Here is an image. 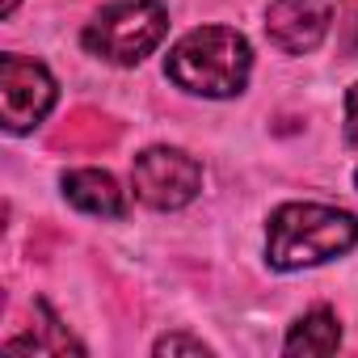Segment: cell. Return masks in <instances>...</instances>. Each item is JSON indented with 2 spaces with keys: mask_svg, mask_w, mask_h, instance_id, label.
<instances>
[{
  "mask_svg": "<svg viewBox=\"0 0 358 358\" xmlns=\"http://www.w3.org/2000/svg\"><path fill=\"white\" fill-rule=\"evenodd\" d=\"M341 345V324H337V316L329 312V308H316V312H308L295 329H291V337H287V354H333Z\"/></svg>",
  "mask_w": 358,
  "mask_h": 358,
  "instance_id": "cell-9",
  "label": "cell"
},
{
  "mask_svg": "<svg viewBox=\"0 0 358 358\" xmlns=\"http://www.w3.org/2000/svg\"><path fill=\"white\" fill-rule=\"evenodd\" d=\"M249 68H253V51H249L245 34H236L228 26L190 30L164 64L173 85H182L186 93H203V97L241 93L249 80Z\"/></svg>",
  "mask_w": 358,
  "mask_h": 358,
  "instance_id": "cell-2",
  "label": "cell"
},
{
  "mask_svg": "<svg viewBox=\"0 0 358 358\" xmlns=\"http://www.w3.org/2000/svg\"><path fill=\"white\" fill-rule=\"evenodd\" d=\"M156 354H211L199 337H182V333H173V337H160L156 341Z\"/></svg>",
  "mask_w": 358,
  "mask_h": 358,
  "instance_id": "cell-10",
  "label": "cell"
},
{
  "mask_svg": "<svg viewBox=\"0 0 358 358\" xmlns=\"http://www.w3.org/2000/svg\"><path fill=\"white\" fill-rule=\"evenodd\" d=\"M13 5H17V0H5V13H13Z\"/></svg>",
  "mask_w": 358,
  "mask_h": 358,
  "instance_id": "cell-13",
  "label": "cell"
},
{
  "mask_svg": "<svg viewBox=\"0 0 358 358\" xmlns=\"http://www.w3.org/2000/svg\"><path fill=\"white\" fill-rule=\"evenodd\" d=\"M329 30V0H274L266 13V34L287 55L312 51Z\"/></svg>",
  "mask_w": 358,
  "mask_h": 358,
  "instance_id": "cell-6",
  "label": "cell"
},
{
  "mask_svg": "<svg viewBox=\"0 0 358 358\" xmlns=\"http://www.w3.org/2000/svg\"><path fill=\"white\" fill-rule=\"evenodd\" d=\"M345 143L358 148V85H350L345 93Z\"/></svg>",
  "mask_w": 358,
  "mask_h": 358,
  "instance_id": "cell-12",
  "label": "cell"
},
{
  "mask_svg": "<svg viewBox=\"0 0 358 358\" xmlns=\"http://www.w3.org/2000/svg\"><path fill=\"white\" fill-rule=\"evenodd\" d=\"M341 51L350 59H358V9H350L345 22H341Z\"/></svg>",
  "mask_w": 358,
  "mask_h": 358,
  "instance_id": "cell-11",
  "label": "cell"
},
{
  "mask_svg": "<svg viewBox=\"0 0 358 358\" xmlns=\"http://www.w3.org/2000/svg\"><path fill=\"white\" fill-rule=\"evenodd\" d=\"M118 139V122L106 118L101 110H72L55 131H51V148L55 152H101Z\"/></svg>",
  "mask_w": 358,
  "mask_h": 358,
  "instance_id": "cell-8",
  "label": "cell"
},
{
  "mask_svg": "<svg viewBox=\"0 0 358 358\" xmlns=\"http://www.w3.org/2000/svg\"><path fill=\"white\" fill-rule=\"evenodd\" d=\"M354 182H358V173H354Z\"/></svg>",
  "mask_w": 358,
  "mask_h": 358,
  "instance_id": "cell-14",
  "label": "cell"
},
{
  "mask_svg": "<svg viewBox=\"0 0 358 358\" xmlns=\"http://www.w3.org/2000/svg\"><path fill=\"white\" fill-rule=\"evenodd\" d=\"M131 182H135V194L156 207V211H177L186 207L199 186H203V169L194 156L177 152V148H148L135 156L131 164Z\"/></svg>",
  "mask_w": 358,
  "mask_h": 358,
  "instance_id": "cell-4",
  "label": "cell"
},
{
  "mask_svg": "<svg viewBox=\"0 0 358 358\" xmlns=\"http://www.w3.org/2000/svg\"><path fill=\"white\" fill-rule=\"evenodd\" d=\"M169 30V13L156 0H127V5H110L101 9L89 30H85V47L110 64H139L152 47H160Z\"/></svg>",
  "mask_w": 358,
  "mask_h": 358,
  "instance_id": "cell-3",
  "label": "cell"
},
{
  "mask_svg": "<svg viewBox=\"0 0 358 358\" xmlns=\"http://www.w3.org/2000/svg\"><path fill=\"white\" fill-rule=\"evenodd\" d=\"M64 194H68L72 207H80L89 215H110V220L127 215V194L101 169H72V173H64Z\"/></svg>",
  "mask_w": 358,
  "mask_h": 358,
  "instance_id": "cell-7",
  "label": "cell"
},
{
  "mask_svg": "<svg viewBox=\"0 0 358 358\" xmlns=\"http://www.w3.org/2000/svg\"><path fill=\"white\" fill-rule=\"evenodd\" d=\"M51 106H55V80L43 64L22 55L0 59V110H5L9 131H30L34 122L47 118Z\"/></svg>",
  "mask_w": 358,
  "mask_h": 358,
  "instance_id": "cell-5",
  "label": "cell"
},
{
  "mask_svg": "<svg viewBox=\"0 0 358 358\" xmlns=\"http://www.w3.org/2000/svg\"><path fill=\"white\" fill-rule=\"evenodd\" d=\"M358 245V220L320 203H287L270 215L266 257L274 270H299L329 257H341Z\"/></svg>",
  "mask_w": 358,
  "mask_h": 358,
  "instance_id": "cell-1",
  "label": "cell"
}]
</instances>
